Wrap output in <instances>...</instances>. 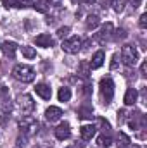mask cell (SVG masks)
I'll use <instances>...</instances> for the list:
<instances>
[{
	"mask_svg": "<svg viewBox=\"0 0 147 148\" xmlns=\"http://www.w3.org/2000/svg\"><path fill=\"white\" fill-rule=\"evenodd\" d=\"M12 76L17 81H21V83H31L35 79V71L30 66H26V64H17L12 69Z\"/></svg>",
	"mask_w": 147,
	"mask_h": 148,
	"instance_id": "1",
	"label": "cell"
},
{
	"mask_svg": "<svg viewBox=\"0 0 147 148\" xmlns=\"http://www.w3.org/2000/svg\"><path fill=\"white\" fill-rule=\"evenodd\" d=\"M121 60L128 67L137 66V62H139V52H137V48L132 47V45H123V48H121Z\"/></svg>",
	"mask_w": 147,
	"mask_h": 148,
	"instance_id": "2",
	"label": "cell"
},
{
	"mask_svg": "<svg viewBox=\"0 0 147 148\" xmlns=\"http://www.w3.org/2000/svg\"><path fill=\"white\" fill-rule=\"evenodd\" d=\"M101 95L104 103H111L112 97H114V83L111 77H102L101 79Z\"/></svg>",
	"mask_w": 147,
	"mask_h": 148,
	"instance_id": "3",
	"label": "cell"
},
{
	"mask_svg": "<svg viewBox=\"0 0 147 148\" xmlns=\"http://www.w3.org/2000/svg\"><path fill=\"white\" fill-rule=\"evenodd\" d=\"M19 127H21V133H24L26 136L35 134L37 133V127H38V121L33 115H24L19 121Z\"/></svg>",
	"mask_w": 147,
	"mask_h": 148,
	"instance_id": "4",
	"label": "cell"
},
{
	"mask_svg": "<svg viewBox=\"0 0 147 148\" xmlns=\"http://www.w3.org/2000/svg\"><path fill=\"white\" fill-rule=\"evenodd\" d=\"M16 103H17L19 110L23 112V114H31L33 109H35V102H33V98L30 95H19Z\"/></svg>",
	"mask_w": 147,
	"mask_h": 148,
	"instance_id": "5",
	"label": "cell"
},
{
	"mask_svg": "<svg viewBox=\"0 0 147 148\" xmlns=\"http://www.w3.org/2000/svg\"><path fill=\"white\" fill-rule=\"evenodd\" d=\"M80 48H81V40L78 36H71V38H68V40L62 41V50L66 53H71V55L73 53H78Z\"/></svg>",
	"mask_w": 147,
	"mask_h": 148,
	"instance_id": "6",
	"label": "cell"
},
{
	"mask_svg": "<svg viewBox=\"0 0 147 148\" xmlns=\"http://www.w3.org/2000/svg\"><path fill=\"white\" fill-rule=\"evenodd\" d=\"M111 36H112V24H111V23H106V24L101 28V31L95 33V40H97L99 43H106Z\"/></svg>",
	"mask_w": 147,
	"mask_h": 148,
	"instance_id": "7",
	"label": "cell"
},
{
	"mask_svg": "<svg viewBox=\"0 0 147 148\" xmlns=\"http://www.w3.org/2000/svg\"><path fill=\"white\" fill-rule=\"evenodd\" d=\"M69 136H71V126H69L68 122H61V124L55 127V138L61 140V141H64V140H68Z\"/></svg>",
	"mask_w": 147,
	"mask_h": 148,
	"instance_id": "8",
	"label": "cell"
},
{
	"mask_svg": "<svg viewBox=\"0 0 147 148\" xmlns=\"http://www.w3.org/2000/svg\"><path fill=\"white\" fill-rule=\"evenodd\" d=\"M128 124H130V127H132V129H144V127H146V117H144L140 112H137L135 115L132 114V117H130Z\"/></svg>",
	"mask_w": 147,
	"mask_h": 148,
	"instance_id": "9",
	"label": "cell"
},
{
	"mask_svg": "<svg viewBox=\"0 0 147 148\" xmlns=\"http://www.w3.org/2000/svg\"><path fill=\"white\" fill-rule=\"evenodd\" d=\"M95 133H97V127L92 126V124H85V126L80 127V134H81V138H83L85 141H90V140L95 136Z\"/></svg>",
	"mask_w": 147,
	"mask_h": 148,
	"instance_id": "10",
	"label": "cell"
},
{
	"mask_svg": "<svg viewBox=\"0 0 147 148\" xmlns=\"http://www.w3.org/2000/svg\"><path fill=\"white\" fill-rule=\"evenodd\" d=\"M2 52H3L5 57L14 59V57H16V52H17V45H16L14 41H3V43H2Z\"/></svg>",
	"mask_w": 147,
	"mask_h": 148,
	"instance_id": "11",
	"label": "cell"
},
{
	"mask_svg": "<svg viewBox=\"0 0 147 148\" xmlns=\"http://www.w3.org/2000/svg\"><path fill=\"white\" fill-rule=\"evenodd\" d=\"M35 91H37L38 97H40V98H43V100H50V97H52V90H50V86H47L45 83L37 84Z\"/></svg>",
	"mask_w": 147,
	"mask_h": 148,
	"instance_id": "12",
	"label": "cell"
},
{
	"mask_svg": "<svg viewBox=\"0 0 147 148\" xmlns=\"http://www.w3.org/2000/svg\"><path fill=\"white\" fill-rule=\"evenodd\" d=\"M35 43H37L38 47L49 48V47L54 45V38L50 36V35H47V33H42V35H38V36L35 38Z\"/></svg>",
	"mask_w": 147,
	"mask_h": 148,
	"instance_id": "13",
	"label": "cell"
},
{
	"mask_svg": "<svg viewBox=\"0 0 147 148\" xmlns=\"http://www.w3.org/2000/svg\"><path fill=\"white\" fill-rule=\"evenodd\" d=\"M61 117H62V110H61L59 107H49V109L45 110V119L50 121V122L59 121Z\"/></svg>",
	"mask_w": 147,
	"mask_h": 148,
	"instance_id": "14",
	"label": "cell"
},
{
	"mask_svg": "<svg viewBox=\"0 0 147 148\" xmlns=\"http://www.w3.org/2000/svg\"><path fill=\"white\" fill-rule=\"evenodd\" d=\"M104 59H106V55H104V52H102V50L95 52V53H94V57H92V60H90V69H99V67H102Z\"/></svg>",
	"mask_w": 147,
	"mask_h": 148,
	"instance_id": "15",
	"label": "cell"
},
{
	"mask_svg": "<svg viewBox=\"0 0 147 148\" xmlns=\"http://www.w3.org/2000/svg\"><path fill=\"white\" fill-rule=\"evenodd\" d=\"M137 98H139L137 90H135V88H128V90H126V93H125L123 102H125V105H133V103L137 102Z\"/></svg>",
	"mask_w": 147,
	"mask_h": 148,
	"instance_id": "16",
	"label": "cell"
},
{
	"mask_svg": "<svg viewBox=\"0 0 147 148\" xmlns=\"http://www.w3.org/2000/svg\"><path fill=\"white\" fill-rule=\"evenodd\" d=\"M90 64L87 62V60H81L80 62V67H78V74L81 76V77H85V79H88L90 77Z\"/></svg>",
	"mask_w": 147,
	"mask_h": 148,
	"instance_id": "17",
	"label": "cell"
},
{
	"mask_svg": "<svg viewBox=\"0 0 147 148\" xmlns=\"http://www.w3.org/2000/svg\"><path fill=\"white\" fill-rule=\"evenodd\" d=\"M99 24H101V19H99V16H95V14H94V16H88L87 21H85V28H87V29H95Z\"/></svg>",
	"mask_w": 147,
	"mask_h": 148,
	"instance_id": "18",
	"label": "cell"
},
{
	"mask_svg": "<svg viewBox=\"0 0 147 148\" xmlns=\"http://www.w3.org/2000/svg\"><path fill=\"white\" fill-rule=\"evenodd\" d=\"M33 5H35V9H38L40 12H47L50 9V2L49 0H35Z\"/></svg>",
	"mask_w": 147,
	"mask_h": 148,
	"instance_id": "19",
	"label": "cell"
},
{
	"mask_svg": "<svg viewBox=\"0 0 147 148\" xmlns=\"http://www.w3.org/2000/svg\"><path fill=\"white\" fill-rule=\"evenodd\" d=\"M57 98H59V102H69V98H71V90H69V88H61L59 93H57Z\"/></svg>",
	"mask_w": 147,
	"mask_h": 148,
	"instance_id": "20",
	"label": "cell"
},
{
	"mask_svg": "<svg viewBox=\"0 0 147 148\" xmlns=\"http://www.w3.org/2000/svg\"><path fill=\"white\" fill-rule=\"evenodd\" d=\"M130 138L125 134V133H118V145H119V148H128L130 147Z\"/></svg>",
	"mask_w": 147,
	"mask_h": 148,
	"instance_id": "21",
	"label": "cell"
},
{
	"mask_svg": "<svg viewBox=\"0 0 147 148\" xmlns=\"http://www.w3.org/2000/svg\"><path fill=\"white\" fill-rule=\"evenodd\" d=\"M78 115H80L81 119H92V117H94V110H92L90 107H80V109H78Z\"/></svg>",
	"mask_w": 147,
	"mask_h": 148,
	"instance_id": "22",
	"label": "cell"
},
{
	"mask_svg": "<svg viewBox=\"0 0 147 148\" xmlns=\"http://www.w3.org/2000/svg\"><path fill=\"white\" fill-rule=\"evenodd\" d=\"M97 143H99L102 148H109L111 143H112V140H111L109 134H101V136L97 138Z\"/></svg>",
	"mask_w": 147,
	"mask_h": 148,
	"instance_id": "23",
	"label": "cell"
},
{
	"mask_svg": "<svg viewBox=\"0 0 147 148\" xmlns=\"http://www.w3.org/2000/svg\"><path fill=\"white\" fill-rule=\"evenodd\" d=\"M21 52H23V55H24L26 59H35V57H37V52H35L33 47H23Z\"/></svg>",
	"mask_w": 147,
	"mask_h": 148,
	"instance_id": "24",
	"label": "cell"
},
{
	"mask_svg": "<svg viewBox=\"0 0 147 148\" xmlns=\"http://www.w3.org/2000/svg\"><path fill=\"white\" fill-rule=\"evenodd\" d=\"M111 5H112V9H114L116 12H121V10L125 9V5H126V0H112Z\"/></svg>",
	"mask_w": 147,
	"mask_h": 148,
	"instance_id": "25",
	"label": "cell"
},
{
	"mask_svg": "<svg viewBox=\"0 0 147 148\" xmlns=\"http://www.w3.org/2000/svg\"><path fill=\"white\" fill-rule=\"evenodd\" d=\"M16 143H17V147L21 148V147H26L28 145V136L23 133V134H19L17 136V140H16Z\"/></svg>",
	"mask_w": 147,
	"mask_h": 148,
	"instance_id": "26",
	"label": "cell"
},
{
	"mask_svg": "<svg viewBox=\"0 0 147 148\" xmlns=\"http://www.w3.org/2000/svg\"><path fill=\"white\" fill-rule=\"evenodd\" d=\"M111 38H112V40H116V41H119V40L126 38V31H125L123 28H119V29H118V31H116V33H114V35H112Z\"/></svg>",
	"mask_w": 147,
	"mask_h": 148,
	"instance_id": "27",
	"label": "cell"
},
{
	"mask_svg": "<svg viewBox=\"0 0 147 148\" xmlns=\"http://www.w3.org/2000/svg\"><path fill=\"white\" fill-rule=\"evenodd\" d=\"M97 122H99V126L102 127V131H106V133H107V131H109V129H111L109 122H107L106 119H102V117H99V119H97Z\"/></svg>",
	"mask_w": 147,
	"mask_h": 148,
	"instance_id": "28",
	"label": "cell"
},
{
	"mask_svg": "<svg viewBox=\"0 0 147 148\" xmlns=\"http://www.w3.org/2000/svg\"><path fill=\"white\" fill-rule=\"evenodd\" d=\"M3 5L9 9V7H19V0H2Z\"/></svg>",
	"mask_w": 147,
	"mask_h": 148,
	"instance_id": "29",
	"label": "cell"
},
{
	"mask_svg": "<svg viewBox=\"0 0 147 148\" xmlns=\"http://www.w3.org/2000/svg\"><path fill=\"white\" fill-rule=\"evenodd\" d=\"M68 33H69V28H68V26H64V28H59V29H57V36H59V38L68 36Z\"/></svg>",
	"mask_w": 147,
	"mask_h": 148,
	"instance_id": "30",
	"label": "cell"
},
{
	"mask_svg": "<svg viewBox=\"0 0 147 148\" xmlns=\"http://www.w3.org/2000/svg\"><path fill=\"white\" fill-rule=\"evenodd\" d=\"M139 26H140L142 29H146V28H147V14H142V16H140V21H139Z\"/></svg>",
	"mask_w": 147,
	"mask_h": 148,
	"instance_id": "31",
	"label": "cell"
},
{
	"mask_svg": "<svg viewBox=\"0 0 147 148\" xmlns=\"http://www.w3.org/2000/svg\"><path fill=\"white\" fill-rule=\"evenodd\" d=\"M125 115H126V112H125V110H119V112H118V122H119V124L125 121Z\"/></svg>",
	"mask_w": 147,
	"mask_h": 148,
	"instance_id": "32",
	"label": "cell"
},
{
	"mask_svg": "<svg viewBox=\"0 0 147 148\" xmlns=\"http://www.w3.org/2000/svg\"><path fill=\"white\" fill-rule=\"evenodd\" d=\"M90 88H92V86L87 83V84L83 86V93H85V95H90V93H92V90H90Z\"/></svg>",
	"mask_w": 147,
	"mask_h": 148,
	"instance_id": "33",
	"label": "cell"
},
{
	"mask_svg": "<svg viewBox=\"0 0 147 148\" xmlns=\"http://www.w3.org/2000/svg\"><path fill=\"white\" fill-rule=\"evenodd\" d=\"M146 73H147V62H144V64H142V67H140V74H142V76H146Z\"/></svg>",
	"mask_w": 147,
	"mask_h": 148,
	"instance_id": "34",
	"label": "cell"
},
{
	"mask_svg": "<svg viewBox=\"0 0 147 148\" xmlns=\"http://www.w3.org/2000/svg\"><path fill=\"white\" fill-rule=\"evenodd\" d=\"M130 3H132V5H133V9H135V7H139V5L142 3V0H130Z\"/></svg>",
	"mask_w": 147,
	"mask_h": 148,
	"instance_id": "35",
	"label": "cell"
},
{
	"mask_svg": "<svg viewBox=\"0 0 147 148\" xmlns=\"http://www.w3.org/2000/svg\"><path fill=\"white\" fill-rule=\"evenodd\" d=\"M74 2H80V3H87V5H92L95 0H74Z\"/></svg>",
	"mask_w": 147,
	"mask_h": 148,
	"instance_id": "36",
	"label": "cell"
},
{
	"mask_svg": "<svg viewBox=\"0 0 147 148\" xmlns=\"http://www.w3.org/2000/svg\"><path fill=\"white\" fill-rule=\"evenodd\" d=\"M116 60H118V57H116V55H114V57H112V62H111V67H112V69H114V67H116Z\"/></svg>",
	"mask_w": 147,
	"mask_h": 148,
	"instance_id": "37",
	"label": "cell"
},
{
	"mask_svg": "<svg viewBox=\"0 0 147 148\" xmlns=\"http://www.w3.org/2000/svg\"><path fill=\"white\" fill-rule=\"evenodd\" d=\"M3 93H5V86H2V84H0V95H3Z\"/></svg>",
	"mask_w": 147,
	"mask_h": 148,
	"instance_id": "38",
	"label": "cell"
},
{
	"mask_svg": "<svg viewBox=\"0 0 147 148\" xmlns=\"http://www.w3.org/2000/svg\"><path fill=\"white\" fill-rule=\"evenodd\" d=\"M49 2H50V3H59L61 0H49Z\"/></svg>",
	"mask_w": 147,
	"mask_h": 148,
	"instance_id": "39",
	"label": "cell"
},
{
	"mask_svg": "<svg viewBox=\"0 0 147 148\" xmlns=\"http://www.w3.org/2000/svg\"><path fill=\"white\" fill-rule=\"evenodd\" d=\"M106 3H107V0H102V5H104V7H106Z\"/></svg>",
	"mask_w": 147,
	"mask_h": 148,
	"instance_id": "40",
	"label": "cell"
},
{
	"mask_svg": "<svg viewBox=\"0 0 147 148\" xmlns=\"http://www.w3.org/2000/svg\"><path fill=\"white\" fill-rule=\"evenodd\" d=\"M132 148H142V147H139V145H133V147H132Z\"/></svg>",
	"mask_w": 147,
	"mask_h": 148,
	"instance_id": "41",
	"label": "cell"
},
{
	"mask_svg": "<svg viewBox=\"0 0 147 148\" xmlns=\"http://www.w3.org/2000/svg\"><path fill=\"white\" fill-rule=\"evenodd\" d=\"M0 115H2V114H0Z\"/></svg>",
	"mask_w": 147,
	"mask_h": 148,
	"instance_id": "42",
	"label": "cell"
}]
</instances>
